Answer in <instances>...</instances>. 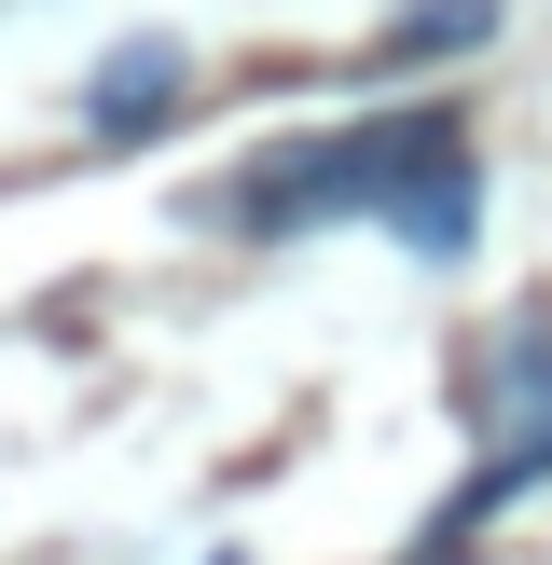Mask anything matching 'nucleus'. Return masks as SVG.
<instances>
[{"instance_id":"nucleus-3","label":"nucleus","mask_w":552,"mask_h":565,"mask_svg":"<svg viewBox=\"0 0 552 565\" xmlns=\"http://www.w3.org/2000/svg\"><path fill=\"white\" fill-rule=\"evenodd\" d=\"M180 97H193L180 42H110V70L83 83V125H97V138H152V125H166Z\"/></svg>"},{"instance_id":"nucleus-4","label":"nucleus","mask_w":552,"mask_h":565,"mask_svg":"<svg viewBox=\"0 0 552 565\" xmlns=\"http://www.w3.org/2000/svg\"><path fill=\"white\" fill-rule=\"evenodd\" d=\"M456 42H497V0H414V14L386 28L401 70H428V55H456Z\"/></svg>"},{"instance_id":"nucleus-2","label":"nucleus","mask_w":552,"mask_h":565,"mask_svg":"<svg viewBox=\"0 0 552 565\" xmlns=\"http://www.w3.org/2000/svg\"><path fill=\"white\" fill-rule=\"evenodd\" d=\"M484 414H497V456L456 483V511H442V552H456L484 511H511V497L552 469V318L497 331V359H484Z\"/></svg>"},{"instance_id":"nucleus-1","label":"nucleus","mask_w":552,"mask_h":565,"mask_svg":"<svg viewBox=\"0 0 552 565\" xmlns=\"http://www.w3.org/2000/svg\"><path fill=\"white\" fill-rule=\"evenodd\" d=\"M469 193H484L469 125H456L442 97H414V110H359V125H331V138H276V152H248L235 221H248V235L401 221L428 263H456V248H469Z\"/></svg>"}]
</instances>
